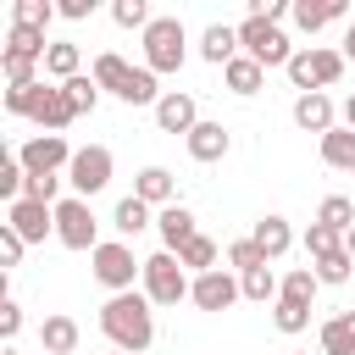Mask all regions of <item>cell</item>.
Segmentation results:
<instances>
[{"mask_svg": "<svg viewBox=\"0 0 355 355\" xmlns=\"http://www.w3.org/2000/svg\"><path fill=\"white\" fill-rule=\"evenodd\" d=\"M239 288H244V300H255V305H277V294H283V283H277V272L272 266H255V272H239Z\"/></svg>", "mask_w": 355, "mask_h": 355, "instance_id": "83f0119b", "label": "cell"}, {"mask_svg": "<svg viewBox=\"0 0 355 355\" xmlns=\"http://www.w3.org/2000/svg\"><path fill=\"white\" fill-rule=\"evenodd\" d=\"M183 144H189V155H194L200 166H211V161H222V155L233 150V133H227L222 122H200V128H194Z\"/></svg>", "mask_w": 355, "mask_h": 355, "instance_id": "9a60e30c", "label": "cell"}, {"mask_svg": "<svg viewBox=\"0 0 355 355\" xmlns=\"http://www.w3.org/2000/svg\"><path fill=\"white\" fill-rule=\"evenodd\" d=\"M239 50H244L250 61H261V67H283V72H288V61H294L288 33H283L277 22H266V17H244V22H239Z\"/></svg>", "mask_w": 355, "mask_h": 355, "instance_id": "277c9868", "label": "cell"}, {"mask_svg": "<svg viewBox=\"0 0 355 355\" xmlns=\"http://www.w3.org/2000/svg\"><path fill=\"white\" fill-rule=\"evenodd\" d=\"M6 355H17V349H6Z\"/></svg>", "mask_w": 355, "mask_h": 355, "instance_id": "7dc6e473", "label": "cell"}, {"mask_svg": "<svg viewBox=\"0 0 355 355\" xmlns=\"http://www.w3.org/2000/svg\"><path fill=\"white\" fill-rule=\"evenodd\" d=\"M116 355H122V349H116Z\"/></svg>", "mask_w": 355, "mask_h": 355, "instance_id": "c3c4849f", "label": "cell"}, {"mask_svg": "<svg viewBox=\"0 0 355 355\" xmlns=\"http://www.w3.org/2000/svg\"><path fill=\"white\" fill-rule=\"evenodd\" d=\"M200 55H205L211 67H227L233 55H244V50H239V28H227V22H211V28L200 33Z\"/></svg>", "mask_w": 355, "mask_h": 355, "instance_id": "d6986e66", "label": "cell"}, {"mask_svg": "<svg viewBox=\"0 0 355 355\" xmlns=\"http://www.w3.org/2000/svg\"><path fill=\"white\" fill-rule=\"evenodd\" d=\"M22 200H39V205H61V178H55V172H39V178H28Z\"/></svg>", "mask_w": 355, "mask_h": 355, "instance_id": "ab89813d", "label": "cell"}, {"mask_svg": "<svg viewBox=\"0 0 355 355\" xmlns=\"http://www.w3.org/2000/svg\"><path fill=\"white\" fill-rule=\"evenodd\" d=\"M322 161H327L333 172H355V133H349V128L322 133Z\"/></svg>", "mask_w": 355, "mask_h": 355, "instance_id": "484cf974", "label": "cell"}, {"mask_svg": "<svg viewBox=\"0 0 355 355\" xmlns=\"http://www.w3.org/2000/svg\"><path fill=\"white\" fill-rule=\"evenodd\" d=\"M227 266L255 272V266H272V261H266V250H261L255 239H233V244H227Z\"/></svg>", "mask_w": 355, "mask_h": 355, "instance_id": "8d00e7d4", "label": "cell"}, {"mask_svg": "<svg viewBox=\"0 0 355 355\" xmlns=\"http://www.w3.org/2000/svg\"><path fill=\"white\" fill-rule=\"evenodd\" d=\"M338 50H344V61H355V22L344 28V44H338Z\"/></svg>", "mask_w": 355, "mask_h": 355, "instance_id": "ee69618b", "label": "cell"}, {"mask_svg": "<svg viewBox=\"0 0 355 355\" xmlns=\"http://www.w3.org/2000/svg\"><path fill=\"white\" fill-rule=\"evenodd\" d=\"M272 327H277V333H305V327H311V305L277 300V305H272Z\"/></svg>", "mask_w": 355, "mask_h": 355, "instance_id": "e575fe53", "label": "cell"}, {"mask_svg": "<svg viewBox=\"0 0 355 355\" xmlns=\"http://www.w3.org/2000/svg\"><path fill=\"white\" fill-rule=\"evenodd\" d=\"M111 22H116V28H139V33H144L155 17H150V0H111Z\"/></svg>", "mask_w": 355, "mask_h": 355, "instance_id": "836d02e7", "label": "cell"}, {"mask_svg": "<svg viewBox=\"0 0 355 355\" xmlns=\"http://www.w3.org/2000/svg\"><path fill=\"white\" fill-rule=\"evenodd\" d=\"M333 250H344V233H333V227L311 222V227H305V255H311V261H322V255H333Z\"/></svg>", "mask_w": 355, "mask_h": 355, "instance_id": "d590c367", "label": "cell"}, {"mask_svg": "<svg viewBox=\"0 0 355 355\" xmlns=\"http://www.w3.org/2000/svg\"><path fill=\"white\" fill-rule=\"evenodd\" d=\"M155 227H161V244H166L172 255H178V250H183V244L200 233V227H194V211H189L183 200H178V205H166V211L155 216Z\"/></svg>", "mask_w": 355, "mask_h": 355, "instance_id": "ac0fdd59", "label": "cell"}, {"mask_svg": "<svg viewBox=\"0 0 355 355\" xmlns=\"http://www.w3.org/2000/svg\"><path fill=\"white\" fill-rule=\"evenodd\" d=\"M344 128H349V133H355V94H349V100H344Z\"/></svg>", "mask_w": 355, "mask_h": 355, "instance_id": "f6af8a7d", "label": "cell"}, {"mask_svg": "<svg viewBox=\"0 0 355 355\" xmlns=\"http://www.w3.org/2000/svg\"><path fill=\"white\" fill-rule=\"evenodd\" d=\"M44 72H50L55 83H72V78L83 72V50H78L72 39H55V44H50V55H44Z\"/></svg>", "mask_w": 355, "mask_h": 355, "instance_id": "7402d4cb", "label": "cell"}, {"mask_svg": "<svg viewBox=\"0 0 355 355\" xmlns=\"http://www.w3.org/2000/svg\"><path fill=\"white\" fill-rule=\"evenodd\" d=\"M39 94H44V83H11V89H6V111H11V116H33Z\"/></svg>", "mask_w": 355, "mask_h": 355, "instance_id": "74e56055", "label": "cell"}, {"mask_svg": "<svg viewBox=\"0 0 355 355\" xmlns=\"http://www.w3.org/2000/svg\"><path fill=\"white\" fill-rule=\"evenodd\" d=\"M55 11H61V17H67V22H83V17H89V11H94V0H61V6H55Z\"/></svg>", "mask_w": 355, "mask_h": 355, "instance_id": "7bdbcfd3", "label": "cell"}, {"mask_svg": "<svg viewBox=\"0 0 355 355\" xmlns=\"http://www.w3.org/2000/svg\"><path fill=\"white\" fill-rule=\"evenodd\" d=\"M39 338H44V355H72L78 349V322L72 316H44Z\"/></svg>", "mask_w": 355, "mask_h": 355, "instance_id": "603a6c76", "label": "cell"}, {"mask_svg": "<svg viewBox=\"0 0 355 355\" xmlns=\"http://www.w3.org/2000/svg\"><path fill=\"white\" fill-rule=\"evenodd\" d=\"M316 222L333 227V233H349V227H355V200H349V194H327L322 211H316Z\"/></svg>", "mask_w": 355, "mask_h": 355, "instance_id": "f546056e", "label": "cell"}, {"mask_svg": "<svg viewBox=\"0 0 355 355\" xmlns=\"http://www.w3.org/2000/svg\"><path fill=\"white\" fill-rule=\"evenodd\" d=\"M89 261H94V277H100L111 294H128L133 277H144V261H133V244H122V239H105Z\"/></svg>", "mask_w": 355, "mask_h": 355, "instance_id": "ba28073f", "label": "cell"}, {"mask_svg": "<svg viewBox=\"0 0 355 355\" xmlns=\"http://www.w3.org/2000/svg\"><path fill=\"white\" fill-rule=\"evenodd\" d=\"M50 17H55L50 0H17V6H11V28H33V33H44Z\"/></svg>", "mask_w": 355, "mask_h": 355, "instance_id": "4dcf8cb0", "label": "cell"}, {"mask_svg": "<svg viewBox=\"0 0 355 355\" xmlns=\"http://www.w3.org/2000/svg\"><path fill=\"white\" fill-rule=\"evenodd\" d=\"M100 333L122 349V355H144L150 349V338H155V316H150V300L144 294H111L105 305H100Z\"/></svg>", "mask_w": 355, "mask_h": 355, "instance_id": "6da1fadb", "label": "cell"}, {"mask_svg": "<svg viewBox=\"0 0 355 355\" xmlns=\"http://www.w3.org/2000/svg\"><path fill=\"white\" fill-rule=\"evenodd\" d=\"M338 78H344V50L305 44V50H294V61H288V83H294L300 94H322V89L338 83Z\"/></svg>", "mask_w": 355, "mask_h": 355, "instance_id": "3957f363", "label": "cell"}, {"mask_svg": "<svg viewBox=\"0 0 355 355\" xmlns=\"http://www.w3.org/2000/svg\"><path fill=\"white\" fill-rule=\"evenodd\" d=\"M222 78H227V89H233V94H255V89L266 83V67H261V61H250V55H233V61L222 67Z\"/></svg>", "mask_w": 355, "mask_h": 355, "instance_id": "d4e9b609", "label": "cell"}, {"mask_svg": "<svg viewBox=\"0 0 355 355\" xmlns=\"http://www.w3.org/2000/svg\"><path fill=\"white\" fill-rule=\"evenodd\" d=\"M294 122H300L305 133H316V139H322V133H333V128H338V111H333V100H327V94H300V100H294Z\"/></svg>", "mask_w": 355, "mask_h": 355, "instance_id": "2e32d148", "label": "cell"}, {"mask_svg": "<svg viewBox=\"0 0 355 355\" xmlns=\"http://www.w3.org/2000/svg\"><path fill=\"white\" fill-rule=\"evenodd\" d=\"M322 355H355V311L322 322Z\"/></svg>", "mask_w": 355, "mask_h": 355, "instance_id": "cb8c5ba5", "label": "cell"}, {"mask_svg": "<svg viewBox=\"0 0 355 355\" xmlns=\"http://www.w3.org/2000/svg\"><path fill=\"white\" fill-rule=\"evenodd\" d=\"M183 55H189L183 22H178V17H155V22L144 28V67H150V72H178Z\"/></svg>", "mask_w": 355, "mask_h": 355, "instance_id": "5b68a950", "label": "cell"}, {"mask_svg": "<svg viewBox=\"0 0 355 355\" xmlns=\"http://www.w3.org/2000/svg\"><path fill=\"white\" fill-rule=\"evenodd\" d=\"M216 255H222V250H216V239H205V233H194V239L178 250V261H183L194 277H200V272H216Z\"/></svg>", "mask_w": 355, "mask_h": 355, "instance_id": "f1b7e54d", "label": "cell"}, {"mask_svg": "<svg viewBox=\"0 0 355 355\" xmlns=\"http://www.w3.org/2000/svg\"><path fill=\"white\" fill-rule=\"evenodd\" d=\"M17 333H22V305H17V300H0V338L11 344Z\"/></svg>", "mask_w": 355, "mask_h": 355, "instance_id": "b9f144b4", "label": "cell"}, {"mask_svg": "<svg viewBox=\"0 0 355 355\" xmlns=\"http://www.w3.org/2000/svg\"><path fill=\"white\" fill-rule=\"evenodd\" d=\"M94 83L128 105H161V89H155V72L150 67H128L116 50H100L94 55Z\"/></svg>", "mask_w": 355, "mask_h": 355, "instance_id": "7a4b0ae2", "label": "cell"}, {"mask_svg": "<svg viewBox=\"0 0 355 355\" xmlns=\"http://www.w3.org/2000/svg\"><path fill=\"white\" fill-rule=\"evenodd\" d=\"M22 250H28V239H22L11 222H0V261H6V266H17V261H22Z\"/></svg>", "mask_w": 355, "mask_h": 355, "instance_id": "60d3db41", "label": "cell"}, {"mask_svg": "<svg viewBox=\"0 0 355 355\" xmlns=\"http://www.w3.org/2000/svg\"><path fill=\"white\" fill-rule=\"evenodd\" d=\"M33 122H39L44 133H61L67 122H78V111H72V100H67L61 83H44V94H39V105H33Z\"/></svg>", "mask_w": 355, "mask_h": 355, "instance_id": "5bb4252c", "label": "cell"}, {"mask_svg": "<svg viewBox=\"0 0 355 355\" xmlns=\"http://www.w3.org/2000/svg\"><path fill=\"white\" fill-rule=\"evenodd\" d=\"M55 239L67 244V250H100L105 239H100V222H94V211H89V200H78V194H67L61 205H55Z\"/></svg>", "mask_w": 355, "mask_h": 355, "instance_id": "52a82bcc", "label": "cell"}, {"mask_svg": "<svg viewBox=\"0 0 355 355\" xmlns=\"http://www.w3.org/2000/svg\"><path fill=\"white\" fill-rule=\"evenodd\" d=\"M72 155H78V150H67L61 133H33V139L17 150V161H22L28 178H39V172H61V166H72Z\"/></svg>", "mask_w": 355, "mask_h": 355, "instance_id": "30bf717a", "label": "cell"}, {"mask_svg": "<svg viewBox=\"0 0 355 355\" xmlns=\"http://www.w3.org/2000/svg\"><path fill=\"white\" fill-rule=\"evenodd\" d=\"M344 250H349V261H355V227H349V233H344Z\"/></svg>", "mask_w": 355, "mask_h": 355, "instance_id": "bcb514c9", "label": "cell"}, {"mask_svg": "<svg viewBox=\"0 0 355 355\" xmlns=\"http://www.w3.org/2000/svg\"><path fill=\"white\" fill-rule=\"evenodd\" d=\"M316 288H322V277H316L311 266H294V272L283 277V294H277V300H294V305H311V300H316Z\"/></svg>", "mask_w": 355, "mask_h": 355, "instance_id": "1f68e13d", "label": "cell"}, {"mask_svg": "<svg viewBox=\"0 0 355 355\" xmlns=\"http://www.w3.org/2000/svg\"><path fill=\"white\" fill-rule=\"evenodd\" d=\"M189 300H194L200 311H227L233 300H244V288H239V277H227V272L216 266V272H200V277H194Z\"/></svg>", "mask_w": 355, "mask_h": 355, "instance_id": "4fadbf2b", "label": "cell"}, {"mask_svg": "<svg viewBox=\"0 0 355 355\" xmlns=\"http://www.w3.org/2000/svg\"><path fill=\"white\" fill-rule=\"evenodd\" d=\"M189 272H183V261L172 255V250H161V255H150L144 261V300L150 305H178V300H189Z\"/></svg>", "mask_w": 355, "mask_h": 355, "instance_id": "8992f818", "label": "cell"}, {"mask_svg": "<svg viewBox=\"0 0 355 355\" xmlns=\"http://www.w3.org/2000/svg\"><path fill=\"white\" fill-rule=\"evenodd\" d=\"M338 17H344V0H294V28L300 33H322Z\"/></svg>", "mask_w": 355, "mask_h": 355, "instance_id": "ffe728a7", "label": "cell"}, {"mask_svg": "<svg viewBox=\"0 0 355 355\" xmlns=\"http://www.w3.org/2000/svg\"><path fill=\"white\" fill-rule=\"evenodd\" d=\"M250 239L266 250V261H277V255H288V244H294V227H288V216H261Z\"/></svg>", "mask_w": 355, "mask_h": 355, "instance_id": "44dd1931", "label": "cell"}, {"mask_svg": "<svg viewBox=\"0 0 355 355\" xmlns=\"http://www.w3.org/2000/svg\"><path fill=\"white\" fill-rule=\"evenodd\" d=\"M61 89H67V100H72V111H78V116H83V111H94V105H100V94H105V89L94 83V72H78V78H72V83H61Z\"/></svg>", "mask_w": 355, "mask_h": 355, "instance_id": "d6a6232c", "label": "cell"}, {"mask_svg": "<svg viewBox=\"0 0 355 355\" xmlns=\"http://www.w3.org/2000/svg\"><path fill=\"white\" fill-rule=\"evenodd\" d=\"M133 194H139L144 205H161V211H166V205H178V183H172V172H166V166H144V172L133 178Z\"/></svg>", "mask_w": 355, "mask_h": 355, "instance_id": "e0dca14e", "label": "cell"}, {"mask_svg": "<svg viewBox=\"0 0 355 355\" xmlns=\"http://www.w3.org/2000/svg\"><path fill=\"white\" fill-rule=\"evenodd\" d=\"M111 150L105 144H83L78 155H72V166H67V183H72V194L78 200H89V194H100L105 183H111Z\"/></svg>", "mask_w": 355, "mask_h": 355, "instance_id": "9c48e42d", "label": "cell"}, {"mask_svg": "<svg viewBox=\"0 0 355 355\" xmlns=\"http://www.w3.org/2000/svg\"><path fill=\"white\" fill-rule=\"evenodd\" d=\"M6 222L28 239V244H44L50 233H55V205H39V200H17V205H6Z\"/></svg>", "mask_w": 355, "mask_h": 355, "instance_id": "7c38bea8", "label": "cell"}, {"mask_svg": "<svg viewBox=\"0 0 355 355\" xmlns=\"http://www.w3.org/2000/svg\"><path fill=\"white\" fill-rule=\"evenodd\" d=\"M155 128L161 133H194L200 128V105H194V94H183V89H166L161 94V105H155Z\"/></svg>", "mask_w": 355, "mask_h": 355, "instance_id": "8fae6325", "label": "cell"}, {"mask_svg": "<svg viewBox=\"0 0 355 355\" xmlns=\"http://www.w3.org/2000/svg\"><path fill=\"white\" fill-rule=\"evenodd\" d=\"M111 227H116L122 239H133V233H144V227H150V205H144L139 194H128V200H116V211H111Z\"/></svg>", "mask_w": 355, "mask_h": 355, "instance_id": "4316f807", "label": "cell"}, {"mask_svg": "<svg viewBox=\"0 0 355 355\" xmlns=\"http://www.w3.org/2000/svg\"><path fill=\"white\" fill-rule=\"evenodd\" d=\"M322 283H349V272H355V261H349V250H333V255H322L316 266H311Z\"/></svg>", "mask_w": 355, "mask_h": 355, "instance_id": "f35d334b", "label": "cell"}]
</instances>
